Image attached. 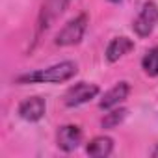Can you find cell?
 <instances>
[{
    "instance_id": "2",
    "label": "cell",
    "mask_w": 158,
    "mask_h": 158,
    "mask_svg": "<svg viewBox=\"0 0 158 158\" xmlns=\"http://www.w3.org/2000/svg\"><path fill=\"white\" fill-rule=\"evenodd\" d=\"M88 15L86 13H80L76 15L74 19H71L54 37V45L58 47H73V45H78L82 41L86 30H88Z\"/></svg>"
},
{
    "instance_id": "12",
    "label": "cell",
    "mask_w": 158,
    "mask_h": 158,
    "mask_svg": "<svg viewBox=\"0 0 158 158\" xmlns=\"http://www.w3.org/2000/svg\"><path fill=\"white\" fill-rule=\"evenodd\" d=\"M141 69L151 78L158 76V47H152L145 52V56L141 58Z\"/></svg>"
},
{
    "instance_id": "1",
    "label": "cell",
    "mask_w": 158,
    "mask_h": 158,
    "mask_svg": "<svg viewBox=\"0 0 158 158\" xmlns=\"http://www.w3.org/2000/svg\"><path fill=\"white\" fill-rule=\"evenodd\" d=\"M78 73V65L74 61H60L56 65H50L47 69H35L32 73L19 74L15 78L17 84H61L74 78Z\"/></svg>"
},
{
    "instance_id": "8",
    "label": "cell",
    "mask_w": 158,
    "mask_h": 158,
    "mask_svg": "<svg viewBox=\"0 0 158 158\" xmlns=\"http://www.w3.org/2000/svg\"><path fill=\"white\" fill-rule=\"evenodd\" d=\"M128 93H130V84L125 82V80H121V82H117L112 89H108V91L102 95V99H101V102H99V108L104 110V112H108V110H112V108H117V106H121V104L127 101Z\"/></svg>"
},
{
    "instance_id": "14",
    "label": "cell",
    "mask_w": 158,
    "mask_h": 158,
    "mask_svg": "<svg viewBox=\"0 0 158 158\" xmlns=\"http://www.w3.org/2000/svg\"><path fill=\"white\" fill-rule=\"evenodd\" d=\"M112 4H119V2H123V0H110Z\"/></svg>"
},
{
    "instance_id": "5",
    "label": "cell",
    "mask_w": 158,
    "mask_h": 158,
    "mask_svg": "<svg viewBox=\"0 0 158 158\" xmlns=\"http://www.w3.org/2000/svg\"><path fill=\"white\" fill-rule=\"evenodd\" d=\"M84 139V132L78 125H63L56 132V145L63 152H73L80 147Z\"/></svg>"
},
{
    "instance_id": "9",
    "label": "cell",
    "mask_w": 158,
    "mask_h": 158,
    "mask_svg": "<svg viewBox=\"0 0 158 158\" xmlns=\"http://www.w3.org/2000/svg\"><path fill=\"white\" fill-rule=\"evenodd\" d=\"M134 47H136L134 41L128 39V37H125V35L114 37V39L108 43L106 52H104L106 61H108V63H115V61H119L121 58H125L127 54H130V52L134 50Z\"/></svg>"
},
{
    "instance_id": "13",
    "label": "cell",
    "mask_w": 158,
    "mask_h": 158,
    "mask_svg": "<svg viewBox=\"0 0 158 158\" xmlns=\"http://www.w3.org/2000/svg\"><path fill=\"white\" fill-rule=\"evenodd\" d=\"M151 154H152V156H154V158H158V145H156V147H154V149H152V152H151Z\"/></svg>"
},
{
    "instance_id": "11",
    "label": "cell",
    "mask_w": 158,
    "mask_h": 158,
    "mask_svg": "<svg viewBox=\"0 0 158 158\" xmlns=\"http://www.w3.org/2000/svg\"><path fill=\"white\" fill-rule=\"evenodd\" d=\"M127 114H128V110L127 108H112V110H108L106 114H104V117L101 119V127L102 128H106V130H112V128H115V127H119L125 119H127Z\"/></svg>"
},
{
    "instance_id": "3",
    "label": "cell",
    "mask_w": 158,
    "mask_h": 158,
    "mask_svg": "<svg viewBox=\"0 0 158 158\" xmlns=\"http://www.w3.org/2000/svg\"><path fill=\"white\" fill-rule=\"evenodd\" d=\"M156 26H158V6L152 0H149V2H145L141 6L138 17L134 19L132 30L138 37H149Z\"/></svg>"
},
{
    "instance_id": "6",
    "label": "cell",
    "mask_w": 158,
    "mask_h": 158,
    "mask_svg": "<svg viewBox=\"0 0 158 158\" xmlns=\"http://www.w3.org/2000/svg\"><path fill=\"white\" fill-rule=\"evenodd\" d=\"M73 0H43V6H41V11H39V32L47 30L52 26V23L69 8V4Z\"/></svg>"
},
{
    "instance_id": "4",
    "label": "cell",
    "mask_w": 158,
    "mask_h": 158,
    "mask_svg": "<svg viewBox=\"0 0 158 158\" xmlns=\"http://www.w3.org/2000/svg\"><path fill=\"white\" fill-rule=\"evenodd\" d=\"M99 93H101V88L97 84L78 82V84H74L67 89V93L63 95V104L67 108H76V106H82V104L93 101Z\"/></svg>"
},
{
    "instance_id": "7",
    "label": "cell",
    "mask_w": 158,
    "mask_h": 158,
    "mask_svg": "<svg viewBox=\"0 0 158 158\" xmlns=\"http://www.w3.org/2000/svg\"><path fill=\"white\" fill-rule=\"evenodd\" d=\"M17 114H19L21 119H24V121H28V123H37V121H41V119L45 117V114H47V101H45L43 97H37V95L28 97V99H24V101L19 104Z\"/></svg>"
},
{
    "instance_id": "10",
    "label": "cell",
    "mask_w": 158,
    "mask_h": 158,
    "mask_svg": "<svg viewBox=\"0 0 158 158\" xmlns=\"http://www.w3.org/2000/svg\"><path fill=\"white\" fill-rule=\"evenodd\" d=\"M86 152L93 158H106L114 152V139L110 136H95L86 145Z\"/></svg>"
}]
</instances>
